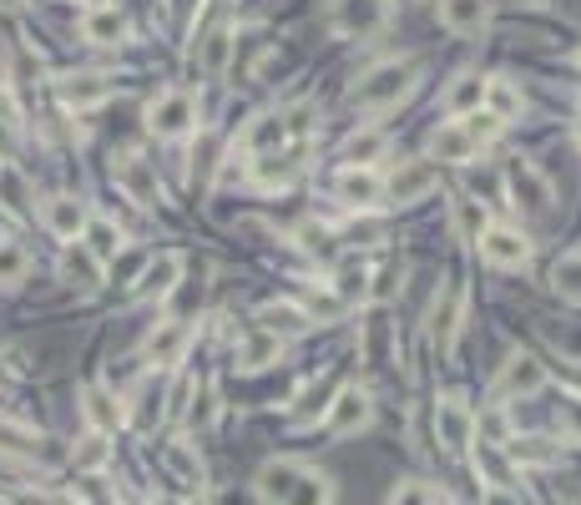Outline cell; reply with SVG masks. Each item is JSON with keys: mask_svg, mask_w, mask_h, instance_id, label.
Here are the masks:
<instances>
[{"mask_svg": "<svg viewBox=\"0 0 581 505\" xmlns=\"http://www.w3.org/2000/svg\"><path fill=\"white\" fill-rule=\"evenodd\" d=\"M541 389H546V364L526 349L505 354L501 374H495V399H526V395H541Z\"/></svg>", "mask_w": 581, "mask_h": 505, "instance_id": "cell-2", "label": "cell"}, {"mask_svg": "<svg viewBox=\"0 0 581 505\" xmlns=\"http://www.w3.org/2000/svg\"><path fill=\"white\" fill-rule=\"evenodd\" d=\"M81 415H87L91 435H117V429L127 425V405H121L107 385H87V389H81Z\"/></svg>", "mask_w": 581, "mask_h": 505, "instance_id": "cell-8", "label": "cell"}, {"mask_svg": "<svg viewBox=\"0 0 581 505\" xmlns=\"http://www.w3.org/2000/svg\"><path fill=\"white\" fill-rule=\"evenodd\" d=\"M571 379H577V385H581V364H577V369H571Z\"/></svg>", "mask_w": 581, "mask_h": 505, "instance_id": "cell-52", "label": "cell"}, {"mask_svg": "<svg viewBox=\"0 0 581 505\" xmlns=\"http://www.w3.org/2000/svg\"><path fill=\"white\" fill-rule=\"evenodd\" d=\"M117 182H121V192L137 202V208H157L163 202V187H157V172L142 162L137 152H127L117 162Z\"/></svg>", "mask_w": 581, "mask_h": 505, "instance_id": "cell-10", "label": "cell"}, {"mask_svg": "<svg viewBox=\"0 0 581 505\" xmlns=\"http://www.w3.org/2000/svg\"><path fill=\"white\" fill-rule=\"evenodd\" d=\"M360 294H364V264H354L349 258V264L339 268V298L349 304V298H360Z\"/></svg>", "mask_w": 581, "mask_h": 505, "instance_id": "cell-42", "label": "cell"}, {"mask_svg": "<svg viewBox=\"0 0 581 505\" xmlns=\"http://www.w3.org/2000/svg\"><path fill=\"white\" fill-rule=\"evenodd\" d=\"M213 415H218V395H213V389H203V399H193V415H187V419H193L198 429H208Z\"/></svg>", "mask_w": 581, "mask_h": 505, "instance_id": "cell-43", "label": "cell"}, {"mask_svg": "<svg viewBox=\"0 0 581 505\" xmlns=\"http://www.w3.org/2000/svg\"><path fill=\"white\" fill-rule=\"evenodd\" d=\"M298 471H304V465H294V461H268L264 471H258V495H264L268 505H284L294 481H298Z\"/></svg>", "mask_w": 581, "mask_h": 505, "instance_id": "cell-21", "label": "cell"}, {"mask_svg": "<svg viewBox=\"0 0 581 505\" xmlns=\"http://www.w3.org/2000/svg\"><path fill=\"white\" fill-rule=\"evenodd\" d=\"M0 505H6V501H0Z\"/></svg>", "mask_w": 581, "mask_h": 505, "instance_id": "cell-57", "label": "cell"}, {"mask_svg": "<svg viewBox=\"0 0 581 505\" xmlns=\"http://www.w3.org/2000/svg\"><path fill=\"white\" fill-rule=\"evenodd\" d=\"M339 198L349 202V208H374V202L384 198V182L370 172V167H344L339 172Z\"/></svg>", "mask_w": 581, "mask_h": 505, "instance_id": "cell-19", "label": "cell"}, {"mask_svg": "<svg viewBox=\"0 0 581 505\" xmlns=\"http://www.w3.org/2000/svg\"><path fill=\"white\" fill-rule=\"evenodd\" d=\"M481 258L495 268H526L531 264V238L521 228H485Z\"/></svg>", "mask_w": 581, "mask_h": 505, "instance_id": "cell-7", "label": "cell"}, {"mask_svg": "<svg viewBox=\"0 0 581 505\" xmlns=\"http://www.w3.org/2000/svg\"><path fill=\"white\" fill-rule=\"evenodd\" d=\"M107 435H87V439H81V445H77V465H81V471H101V465H107Z\"/></svg>", "mask_w": 581, "mask_h": 505, "instance_id": "cell-38", "label": "cell"}, {"mask_svg": "<svg viewBox=\"0 0 581 505\" xmlns=\"http://www.w3.org/2000/svg\"><path fill=\"white\" fill-rule=\"evenodd\" d=\"M147 127H152L157 137H187L193 127H198V101L187 97V91H163V97L147 107Z\"/></svg>", "mask_w": 581, "mask_h": 505, "instance_id": "cell-3", "label": "cell"}, {"mask_svg": "<svg viewBox=\"0 0 581 505\" xmlns=\"http://www.w3.org/2000/svg\"><path fill=\"white\" fill-rule=\"evenodd\" d=\"M561 429H567V439L581 445V395H571L567 405H561Z\"/></svg>", "mask_w": 581, "mask_h": 505, "instance_id": "cell-45", "label": "cell"}, {"mask_svg": "<svg viewBox=\"0 0 581 505\" xmlns=\"http://www.w3.org/2000/svg\"><path fill=\"white\" fill-rule=\"evenodd\" d=\"M111 97V81L107 77H97V71H87V77H67L61 81V101L67 107H101V101Z\"/></svg>", "mask_w": 581, "mask_h": 505, "instance_id": "cell-23", "label": "cell"}, {"mask_svg": "<svg viewBox=\"0 0 581 505\" xmlns=\"http://www.w3.org/2000/svg\"><path fill=\"white\" fill-rule=\"evenodd\" d=\"M390 505H440V495L430 491V485H420V481H405L395 495H390Z\"/></svg>", "mask_w": 581, "mask_h": 505, "instance_id": "cell-41", "label": "cell"}, {"mask_svg": "<svg viewBox=\"0 0 581 505\" xmlns=\"http://www.w3.org/2000/svg\"><path fill=\"white\" fill-rule=\"evenodd\" d=\"M415 77H420L415 56H405V61H380V67H374L370 77L349 91V101L360 111H390V107H400V101L415 91Z\"/></svg>", "mask_w": 581, "mask_h": 505, "instance_id": "cell-1", "label": "cell"}, {"mask_svg": "<svg viewBox=\"0 0 581 505\" xmlns=\"http://www.w3.org/2000/svg\"><path fill=\"white\" fill-rule=\"evenodd\" d=\"M435 16H440L445 31L475 36L485 21H491V0H435Z\"/></svg>", "mask_w": 581, "mask_h": 505, "instance_id": "cell-12", "label": "cell"}, {"mask_svg": "<svg viewBox=\"0 0 581 505\" xmlns=\"http://www.w3.org/2000/svg\"><path fill=\"white\" fill-rule=\"evenodd\" d=\"M577 147H581V121H577Z\"/></svg>", "mask_w": 581, "mask_h": 505, "instance_id": "cell-54", "label": "cell"}, {"mask_svg": "<svg viewBox=\"0 0 581 505\" xmlns=\"http://www.w3.org/2000/svg\"><path fill=\"white\" fill-rule=\"evenodd\" d=\"M329 21L339 36H374L390 26V0H329Z\"/></svg>", "mask_w": 581, "mask_h": 505, "instance_id": "cell-4", "label": "cell"}, {"mask_svg": "<svg viewBox=\"0 0 581 505\" xmlns=\"http://www.w3.org/2000/svg\"><path fill=\"white\" fill-rule=\"evenodd\" d=\"M380 152H384V132H374V127L370 132H354L349 142H344V162L349 167H370Z\"/></svg>", "mask_w": 581, "mask_h": 505, "instance_id": "cell-34", "label": "cell"}, {"mask_svg": "<svg viewBox=\"0 0 581 505\" xmlns=\"http://www.w3.org/2000/svg\"><path fill=\"white\" fill-rule=\"evenodd\" d=\"M26 274V258L16 248H0V284H11V278Z\"/></svg>", "mask_w": 581, "mask_h": 505, "instance_id": "cell-46", "label": "cell"}, {"mask_svg": "<svg viewBox=\"0 0 581 505\" xmlns=\"http://www.w3.org/2000/svg\"><path fill=\"white\" fill-rule=\"evenodd\" d=\"M435 187H440V172L430 162H400L395 172L384 177V198L400 202V208H410V202L430 198Z\"/></svg>", "mask_w": 581, "mask_h": 505, "instance_id": "cell-5", "label": "cell"}, {"mask_svg": "<svg viewBox=\"0 0 581 505\" xmlns=\"http://www.w3.org/2000/svg\"><path fill=\"white\" fill-rule=\"evenodd\" d=\"M61 278H67L71 288H97L101 284V264L91 258L87 248H67V258H61Z\"/></svg>", "mask_w": 581, "mask_h": 505, "instance_id": "cell-28", "label": "cell"}, {"mask_svg": "<svg viewBox=\"0 0 581 505\" xmlns=\"http://www.w3.org/2000/svg\"><path fill=\"white\" fill-rule=\"evenodd\" d=\"M0 248H6V232H0Z\"/></svg>", "mask_w": 581, "mask_h": 505, "instance_id": "cell-55", "label": "cell"}, {"mask_svg": "<svg viewBox=\"0 0 581 505\" xmlns=\"http://www.w3.org/2000/svg\"><path fill=\"white\" fill-rule=\"evenodd\" d=\"M152 505H187V501H167V495H163V501H152Z\"/></svg>", "mask_w": 581, "mask_h": 505, "instance_id": "cell-51", "label": "cell"}, {"mask_svg": "<svg viewBox=\"0 0 581 505\" xmlns=\"http://www.w3.org/2000/svg\"><path fill=\"white\" fill-rule=\"evenodd\" d=\"M485 111H491L495 121H511L515 111H521V91L505 77H485Z\"/></svg>", "mask_w": 581, "mask_h": 505, "instance_id": "cell-29", "label": "cell"}, {"mask_svg": "<svg viewBox=\"0 0 581 505\" xmlns=\"http://www.w3.org/2000/svg\"><path fill=\"white\" fill-rule=\"evenodd\" d=\"M400 288H405V268H400V264H390V268H380V278H374L370 298H380V304H384V298H395Z\"/></svg>", "mask_w": 581, "mask_h": 505, "instance_id": "cell-40", "label": "cell"}, {"mask_svg": "<svg viewBox=\"0 0 581 505\" xmlns=\"http://www.w3.org/2000/svg\"><path fill=\"white\" fill-rule=\"evenodd\" d=\"M198 6H203V0H173V16H177V21H193V11H198Z\"/></svg>", "mask_w": 581, "mask_h": 505, "instance_id": "cell-49", "label": "cell"}, {"mask_svg": "<svg viewBox=\"0 0 581 505\" xmlns=\"http://www.w3.org/2000/svg\"><path fill=\"white\" fill-rule=\"evenodd\" d=\"M374 419V405H370V395H364V389H339V395H334V405H329V419H324V425H329V435H360L364 425H370Z\"/></svg>", "mask_w": 581, "mask_h": 505, "instance_id": "cell-9", "label": "cell"}, {"mask_svg": "<svg viewBox=\"0 0 581 505\" xmlns=\"http://www.w3.org/2000/svg\"><path fill=\"white\" fill-rule=\"evenodd\" d=\"M461 127H465V137H471V147H491L505 121H495L491 111H471V117H461Z\"/></svg>", "mask_w": 581, "mask_h": 505, "instance_id": "cell-36", "label": "cell"}, {"mask_svg": "<svg viewBox=\"0 0 581 505\" xmlns=\"http://www.w3.org/2000/svg\"><path fill=\"white\" fill-rule=\"evenodd\" d=\"M505 187H511L515 208H526V212H546L551 208V182L526 162V157H515V162L505 167Z\"/></svg>", "mask_w": 581, "mask_h": 505, "instance_id": "cell-6", "label": "cell"}, {"mask_svg": "<svg viewBox=\"0 0 581 505\" xmlns=\"http://www.w3.org/2000/svg\"><path fill=\"white\" fill-rule=\"evenodd\" d=\"M471 137H465L461 121H440L430 132V162H471Z\"/></svg>", "mask_w": 581, "mask_h": 505, "instance_id": "cell-15", "label": "cell"}, {"mask_svg": "<svg viewBox=\"0 0 581 505\" xmlns=\"http://www.w3.org/2000/svg\"><path fill=\"white\" fill-rule=\"evenodd\" d=\"M177 278H183V258H177V253H163L157 264L142 268V278H137V298H167L177 288Z\"/></svg>", "mask_w": 581, "mask_h": 505, "instance_id": "cell-16", "label": "cell"}, {"mask_svg": "<svg viewBox=\"0 0 581 505\" xmlns=\"http://www.w3.org/2000/svg\"><path fill=\"white\" fill-rule=\"evenodd\" d=\"M81 238H87V253L97 258V264H107V258H117V253H127V242H121V228H117V222H107V218H91Z\"/></svg>", "mask_w": 581, "mask_h": 505, "instance_id": "cell-26", "label": "cell"}, {"mask_svg": "<svg viewBox=\"0 0 581 505\" xmlns=\"http://www.w3.org/2000/svg\"><path fill=\"white\" fill-rule=\"evenodd\" d=\"M481 505H515V495L505 491V485H485V495H481Z\"/></svg>", "mask_w": 581, "mask_h": 505, "instance_id": "cell-48", "label": "cell"}, {"mask_svg": "<svg viewBox=\"0 0 581 505\" xmlns=\"http://www.w3.org/2000/svg\"><path fill=\"white\" fill-rule=\"evenodd\" d=\"M121 36H127V21H121V11H111V6H97V11L81 16V41H91V46H117Z\"/></svg>", "mask_w": 581, "mask_h": 505, "instance_id": "cell-20", "label": "cell"}, {"mask_svg": "<svg viewBox=\"0 0 581 505\" xmlns=\"http://www.w3.org/2000/svg\"><path fill=\"white\" fill-rule=\"evenodd\" d=\"M485 228H491V218H485L481 202H471V198L455 202V238H461V242H481Z\"/></svg>", "mask_w": 581, "mask_h": 505, "instance_id": "cell-32", "label": "cell"}, {"mask_svg": "<svg viewBox=\"0 0 581 505\" xmlns=\"http://www.w3.org/2000/svg\"><path fill=\"white\" fill-rule=\"evenodd\" d=\"M461 319H465V288L450 284L445 294L435 298V308H430V339H435L440 349H450L455 334H461Z\"/></svg>", "mask_w": 581, "mask_h": 505, "instance_id": "cell-11", "label": "cell"}, {"mask_svg": "<svg viewBox=\"0 0 581 505\" xmlns=\"http://www.w3.org/2000/svg\"><path fill=\"white\" fill-rule=\"evenodd\" d=\"M288 137V121L284 117H253V127L243 132V147L258 157H278V147H284Z\"/></svg>", "mask_w": 581, "mask_h": 505, "instance_id": "cell-22", "label": "cell"}, {"mask_svg": "<svg viewBox=\"0 0 581 505\" xmlns=\"http://www.w3.org/2000/svg\"><path fill=\"white\" fill-rule=\"evenodd\" d=\"M475 471H485V485H511V455L501 445H481L475 450Z\"/></svg>", "mask_w": 581, "mask_h": 505, "instance_id": "cell-33", "label": "cell"}, {"mask_svg": "<svg viewBox=\"0 0 581 505\" xmlns=\"http://www.w3.org/2000/svg\"><path fill=\"white\" fill-rule=\"evenodd\" d=\"M187 339H193V329H187L183 319H167V324H157V334L147 339V359L152 364H177L183 359V349H187Z\"/></svg>", "mask_w": 581, "mask_h": 505, "instance_id": "cell-17", "label": "cell"}, {"mask_svg": "<svg viewBox=\"0 0 581 505\" xmlns=\"http://www.w3.org/2000/svg\"><path fill=\"white\" fill-rule=\"evenodd\" d=\"M505 455H511V465H551L561 450L551 445V439L526 435V439H511V445H505Z\"/></svg>", "mask_w": 581, "mask_h": 505, "instance_id": "cell-31", "label": "cell"}, {"mask_svg": "<svg viewBox=\"0 0 581 505\" xmlns=\"http://www.w3.org/2000/svg\"><path fill=\"white\" fill-rule=\"evenodd\" d=\"M228 56H233V31H213L208 41H203V67H208L213 77L228 67Z\"/></svg>", "mask_w": 581, "mask_h": 505, "instance_id": "cell-37", "label": "cell"}, {"mask_svg": "<svg viewBox=\"0 0 581 505\" xmlns=\"http://www.w3.org/2000/svg\"><path fill=\"white\" fill-rule=\"evenodd\" d=\"M435 425H440V445H445V450H465V445H475V419H471V409H465L461 399H445V405L435 409Z\"/></svg>", "mask_w": 581, "mask_h": 505, "instance_id": "cell-14", "label": "cell"}, {"mask_svg": "<svg viewBox=\"0 0 581 505\" xmlns=\"http://www.w3.org/2000/svg\"><path fill=\"white\" fill-rule=\"evenodd\" d=\"M91 212L81 198H51L46 202V228L56 232V238H77V232H87Z\"/></svg>", "mask_w": 581, "mask_h": 505, "instance_id": "cell-18", "label": "cell"}, {"mask_svg": "<svg viewBox=\"0 0 581 505\" xmlns=\"http://www.w3.org/2000/svg\"><path fill=\"white\" fill-rule=\"evenodd\" d=\"M278 354H284V339L253 329L248 339L238 344V369H268V364H278Z\"/></svg>", "mask_w": 581, "mask_h": 505, "instance_id": "cell-25", "label": "cell"}, {"mask_svg": "<svg viewBox=\"0 0 581 505\" xmlns=\"http://www.w3.org/2000/svg\"><path fill=\"white\" fill-rule=\"evenodd\" d=\"M551 284H557V294L567 298V304H581V253H567V258H561Z\"/></svg>", "mask_w": 581, "mask_h": 505, "instance_id": "cell-35", "label": "cell"}, {"mask_svg": "<svg viewBox=\"0 0 581 505\" xmlns=\"http://www.w3.org/2000/svg\"><path fill=\"white\" fill-rule=\"evenodd\" d=\"M21 117V107H16V97H11V87L0 81V121H16Z\"/></svg>", "mask_w": 581, "mask_h": 505, "instance_id": "cell-47", "label": "cell"}, {"mask_svg": "<svg viewBox=\"0 0 581 505\" xmlns=\"http://www.w3.org/2000/svg\"><path fill=\"white\" fill-rule=\"evenodd\" d=\"M0 379H6V369H0Z\"/></svg>", "mask_w": 581, "mask_h": 505, "instance_id": "cell-56", "label": "cell"}, {"mask_svg": "<svg viewBox=\"0 0 581 505\" xmlns=\"http://www.w3.org/2000/svg\"><path fill=\"white\" fill-rule=\"evenodd\" d=\"M0 445H6V450H36V445H41V435H36V429H26V425H11V419H0Z\"/></svg>", "mask_w": 581, "mask_h": 505, "instance_id": "cell-39", "label": "cell"}, {"mask_svg": "<svg viewBox=\"0 0 581 505\" xmlns=\"http://www.w3.org/2000/svg\"><path fill=\"white\" fill-rule=\"evenodd\" d=\"M167 461H173V471H177V475H183V481H193V485H198V481H203V471H198V461H193V455H187V450H183V445H173V450H167Z\"/></svg>", "mask_w": 581, "mask_h": 505, "instance_id": "cell-44", "label": "cell"}, {"mask_svg": "<svg viewBox=\"0 0 581 505\" xmlns=\"http://www.w3.org/2000/svg\"><path fill=\"white\" fill-rule=\"evenodd\" d=\"M253 324H258L264 334H274V339H294V334H304L314 319H308V308L278 304V298H274V304H264L258 314H253Z\"/></svg>", "mask_w": 581, "mask_h": 505, "instance_id": "cell-13", "label": "cell"}, {"mask_svg": "<svg viewBox=\"0 0 581 505\" xmlns=\"http://www.w3.org/2000/svg\"><path fill=\"white\" fill-rule=\"evenodd\" d=\"M526 6H551V0H526Z\"/></svg>", "mask_w": 581, "mask_h": 505, "instance_id": "cell-53", "label": "cell"}, {"mask_svg": "<svg viewBox=\"0 0 581 505\" xmlns=\"http://www.w3.org/2000/svg\"><path fill=\"white\" fill-rule=\"evenodd\" d=\"M294 177H298V162H288V157H258V162H253V187H264V192L288 187Z\"/></svg>", "mask_w": 581, "mask_h": 505, "instance_id": "cell-30", "label": "cell"}, {"mask_svg": "<svg viewBox=\"0 0 581 505\" xmlns=\"http://www.w3.org/2000/svg\"><path fill=\"white\" fill-rule=\"evenodd\" d=\"M284 505H334V485H329V475H318V471H308V465H304Z\"/></svg>", "mask_w": 581, "mask_h": 505, "instance_id": "cell-27", "label": "cell"}, {"mask_svg": "<svg viewBox=\"0 0 581 505\" xmlns=\"http://www.w3.org/2000/svg\"><path fill=\"white\" fill-rule=\"evenodd\" d=\"M445 107L455 111V117H471V111H481L485 107V77L461 71V77L450 81V91H445Z\"/></svg>", "mask_w": 581, "mask_h": 505, "instance_id": "cell-24", "label": "cell"}, {"mask_svg": "<svg viewBox=\"0 0 581 505\" xmlns=\"http://www.w3.org/2000/svg\"><path fill=\"white\" fill-rule=\"evenodd\" d=\"M26 0H0V11H21Z\"/></svg>", "mask_w": 581, "mask_h": 505, "instance_id": "cell-50", "label": "cell"}]
</instances>
